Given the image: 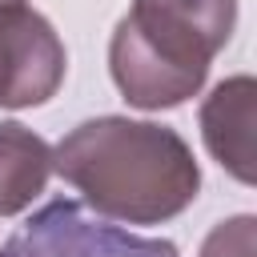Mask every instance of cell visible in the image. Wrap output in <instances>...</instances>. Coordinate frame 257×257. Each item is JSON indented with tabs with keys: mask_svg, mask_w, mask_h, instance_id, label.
<instances>
[{
	"mask_svg": "<svg viewBox=\"0 0 257 257\" xmlns=\"http://www.w3.org/2000/svg\"><path fill=\"white\" fill-rule=\"evenodd\" d=\"M0 257H12V253H8V249H0Z\"/></svg>",
	"mask_w": 257,
	"mask_h": 257,
	"instance_id": "obj_9",
	"label": "cell"
},
{
	"mask_svg": "<svg viewBox=\"0 0 257 257\" xmlns=\"http://www.w3.org/2000/svg\"><path fill=\"white\" fill-rule=\"evenodd\" d=\"M12 4H28V0H0V8H12Z\"/></svg>",
	"mask_w": 257,
	"mask_h": 257,
	"instance_id": "obj_8",
	"label": "cell"
},
{
	"mask_svg": "<svg viewBox=\"0 0 257 257\" xmlns=\"http://www.w3.org/2000/svg\"><path fill=\"white\" fill-rule=\"evenodd\" d=\"M257 253V221L249 213H237L209 229L201 257H253Z\"/></svg>",
	"mask_w": 257,
	"mask_h": 257,
	"instance_id": "obj_7",
	"label": "cell"
},
{
	"mask_svg": "<svg viewBox=\"0 0 257 257\" xmlns=\"http://www.w3.org/2000/svg\"><path fill=\"white\" fill-rule=\"evenodd\" d=\"M60 173L104 221L161 225L181 217L201 193V165L189 141L157 120L92 116L52 149Z\"/></svg>",
	"mask_w": 257,
	"mask_h": 257,
	"instance_id": "obj_1",
	"label": "cell"
},
{
	"mask_svg": "<svg viewBox=\"0 0 257 257\" xmlns=\"http://www.w3.org/2000/svg\"><path fill=\"white\" fill-rule=\"evenodd\" d=\"M4 249L12 257H181L173 241L128 233L68 197L40 205Z\"/></svg>",
	"mask_w": 257,
	"mask_h": 257,
	"instance_id": "obj_3",
	"label": "cell"
},
{
	"mask_svg": "<svg viewBox=\"0 0 257 257\" xmlns=\"http://www.w3.org/2000/svg\"><path fill=\"white\" fill-rule=\"evenodd\" d=\"M237 28V0H133L108 40V72L133 108L161 112L201 92Z\"/></svg>",
	"mask_w": 257,
	"mask_h": 257,
	"instance_id": "obj_2",
	"label": "cell"
},
{
	"mask_svg": "<svg viewBox=\"0 0 257 257\" xmlns=\"http://www.w3.org/2000/svg\"><path fill=\"white\" fill-rule=\"evenodd\" d=\"M68 52L56 28L28 4L0 8V108H36L56 96Z\"/></svg>",
	"mask_w": 257,
	"mask_h": 257,
	"instance_id": "obj_4",
	"label": "cell"
},
{
	"mask_svg": "<svg viewBox=\"0 0 257 257\" xmlns=\"http://www.w3.org/2000/svg\"><path fill=\"white\" fill-rule=\"evenodd\" d=\"M52 177V145L20 120H0V217L24 213Z\"/></svg>",
	"mask_w": 257,
	"mask_h": 257,
	"instance_id": "obj_6",
	"label": "cell"
},
{
	"mask_svg": "<svg viewBox=\"0 0 257 257\" xmlns=\"http://www.w3.org/2000/svg\"><path fill=\"white\" fill-rule=\"evenodd\" d=\"M253 104H257V84L245 72L221 80L201 104V141L213 153V161L241 185H253V177H257V169H253Z\"/></svg>",
	"mask_w": 257,
	"mask_h": 257,
	"instance_id": "obj_5",
	"label": "cell"
}]
</instances>
